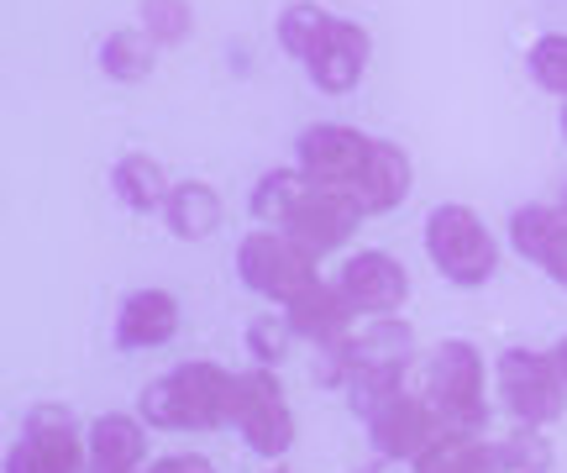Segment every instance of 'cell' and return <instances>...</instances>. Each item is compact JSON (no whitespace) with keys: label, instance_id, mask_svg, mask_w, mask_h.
Masks as SVG:
<instances>
[{"label":"cell","instance_id":"obj_25","mask_svg":"<svg viewBox=\"0 0 567 473\" xmlns=\"http://www.w3.org/2000/svg\"><path fill=\"white\" fill-rule=\"evenodd\" d=\"M499 463H505V473H551L557 453H551L542 426H520V432H509L499 442Z\"/></svg>","mask_w":567,"mask_h":473},{"label":"cell","instance_id":"obj_30","mask_svg":"<svg viewBox=\"0 0 567 473\" xmlns=\"http://www.w3.org/2000/svg\"><path fill=\"white\" fill-rule=\"evenodd\" d=\"M551 352H557V369H563V379H567V337H563V342H557Z\"/></svg>","mask_w":567,"mask_h":473},{"label":"cell","instance_id":"obj_14","mask_svg":"<svg viewBox=\"0 0 567 473\" xmlns=\"http://www.w3.org/2000/svg\"><path fill=\"white\" fill-rule=\"evenodd\" d=\"M509 247L536 264L557 289H567V210L563 206H520L509 216Z\"/></svg>","mask_w":567,"mask_h":473},{"label":"cell","instance_id":"obj_32","mask_svg":"<svg viewBox=\"0 0 567 473\" xmlns=\"http://www.w3.org/2000/svg\"><path fill=\"white\" fill-rule=\"evenodd\" d=\"M557 206H563V210H567V189H563V200H557Z\"/></svg>","mask_w":567,"mask_h":473},{"label":"cell","instance_id":"obj_29","mask_svg":"<svg viewBox=\"0 0 567 473\" xmlns=\"http://www.w3.org/2000/svg\"><path fill=\"white\" fill-rule=\"evenodd\" d=\"M142 473H216V469H210L200 453H168V457H158V463H147Z\"/></svg>","mask_w":567,"mask_h":473},{"label":"cell","instance_id":"obj_6","mask_svg":"<svg viewBox=\"0 0 567 473\" xmlns=\"http://www.w3.org/2000/svg\"><path fill=\"white\" fill-rule=\"evenodd\" d=\"M410 363H415V331L400 316H384V321H363L342 348H326L321 363H316V379L331 384V390H347V379L410 373Z\"/></svg>","mask_w":567,"mask_h":473},{"label":"cell","instance_id":"obj_15","mask_svg":"<svg viewBox=\"0 0 567 473\" xmlns=\"http://www.w3.org/2000/svg\"><path fill=\"white\" fill-rule=\"evenodd\" d=\"M410 185H415L410 153L400 143H389V137H373L363 174L352 179V200L363 206V216H389V210H400L405 206V195H410Z\"/></svg>","mask_w":567,"mask_h":473},{"label":"cell","instance_id":"obj_4","mask_svg":"<svg viewBox=\"0 0 567 473\" xmlns=\"http://www.w3.org/2000/svg\"><path fill=\"white\" fill-rule=\"evenodd\" d=\"M321 258H310L295 237H284L274 227L247 232L237 243V279H243L252 295H264L274 306H289L300 300L310 285H321Z\"/></svg>","mask_w":567,"mask_h":473},{"label":"cell","instance_id":"obj_24","mask_svg":"<svg viewBox=\"0 0 567 473\" xmlns=\"http://www.w3.org/2000/svg\"><path fill=\"white\" fill-rule=\"evenodd\" d=\"M305 189V174L300 168H268L258 189H252V216L264 222V227H279L284 210L295 206V195Z\"/></svg>","mask_w":567,"mask_h":473},{"label":"cell","instance_id":"obj_2","mask_svg":"<svg viewBox=\"0 0 567 473\" xmlns=\"http://www.w3.org/2000/svg\"><path fill=\"white\" fill-rule=\"evenodd\" d=\"M421 394L431 400V411L442 415L446 432H488V363L467 337H446L442 348L431 352Z\"/></svg>","mask_w":567,"mask_h":473},{"label":"cell","instance_id":"obj_1","mask_svg":"<svg viewBox=\"0 0 567 473\" xmlns=\"http://www.w3.org/2000/svg\"><path fill=\"white\" fill-rule=\"evenodd\" d=\"M231 390H237L231 369L210 358H189L142 390L137 415L153 432H221L231 426Z\"/></svg>","mask_w":567,"mask_h":473},{"label":"cell","instance_id":"obj_18","mask_svg":"<svg viewBox=\"0 0 567 473\" xmlns=\"http://www.w3.org/2000/svg\"><path fill=\"white\" fill-rule=\"evenodd\" d=\"M147 421L126 411H105L90 421V473H142L147 463Z\"/></svg>","mask_w":567,"mask_h":473},{"label":"cell","instance_id":"obj_8","mask_svg":"<svg viewBox=\"0 0 567 473\" xmlns=\"http://www.w3.org/2000/svg\"><path fill=\"white\" fill-rule=\"evenodd\" d=\"M90 436L69 405H38L21 421V436L6 453V473H84Z\"/></svg>","mask_w":567,"mask_h":473},{"label":"cell","instance_id":"obj_10","mask_svg":"<svg viewBox=\"0 0 567 473\" xmlns=\"http://www.w3.org/2000/svg\"><path fill=\"white\" fill-rule=\"evenodd\" d=\"M442 415L431 411V400L415 390H400L394 400H384L379 411L368 415V442L379 463H415L421 453H431L442 442Z\"/></svg>","mask_w":567,"mask_h":473},{"label":"cell","instance_id":"obj_13","mask_svg":"<svg viewBox=\"0 0 567 473\" xmlns=\"http://www.w3.org/2000/svg\"><path fill=\"white\" fill-rule=\"evenodd\" d=\"M368 53H373L368 27L337 17L326 27V38L316 42V53L305 59V74H310V84H316L321 95H347V90H358V80L368 74Z\"/></svg>","mask_w":567,"mask_h":473},{"label":"cell","instance_id":"obj_12","mask_svg":"<svg viewBox=\"0 0 567 473\" xmlns=\"http://www.w3.org/2000/svg\"><path fill=\"white\" fill-rule=\"evenodd\" d=\"M337 289H342L347 306L358 310L363 321H384V316H400V306L410 300V274L394 253L363 247V253H352L342 264Z\"/></svg>","mask_w":567,"mask_h":473},{"label":"cell","instance_id":"obj_26","mask_svg":"<svg viewBox=\"0 0 567 473\" xmlns=\"http://www.w3.org/2000/svg\"><path fill=\"white\" fill-rule=\"evenodd\" d=\"M289 342H295V327L284 321V310L247 321V348H252V363H258V369H279L284 358H289Z\"/></svg>","mask_w":567,"mask_h":473},{"label":"cell","instance_id":"obj_22","mask_svg":"<svg viewBox=\"0 0 567 473\" xmlns=\"http://www.w3.org/2000/svg\"><path fill=\"white\" fill-rule=\"evenodd\" d=\"M101 74L116 84H137L153 74V63H158V42L147 38L142 27H122V32H111L101 38Z\"/></svg>","mask_w":567,"mask_h":473},{"label":"cell","instance_id":"obj_21","mask_svg":"<svg viewBox=\"0 0 567 473\" xmlns=\"http://www.w3.org/2000/svg\"><path fill=\"white\" fill-rule=\"evenodd\" d=\"M415 473H505L499 463V442L467 432H442V442L410 463Z\"/></svg>","mask_w":567,"mask_h":473},{"label":"cell","instance_id":"obj_11","mask_svg":"<svg viewBox=\"0 0 567 473\" xmlns=\"http://www.w3.org/2000/svg\"><path fill=\"white\" fill-rule=\"evenodd\" d=\"M368 147L373 137L358 132L347 122H316L295 137V168H300L310 185H331V189H352V179L363 174Z\"/></svg>","mask_w":567,"mask_h":473},{"label":"cell","instance_id":"obj_5","mask_svg":"<svg viewBox=\"0 0 567 473\" xmlns=\"http://www.w3.org/2000/svg\"><path fill=\"white\" fill-rule=\"evenodd\" d=\"M494 384L515 426H551L567 411V379L557 369V352L536 348H505L494 363Z\"/></svg>","mask_w":567,"mask_h":473},{"label":"cell","instance_id":"obj_7","mask_svg":"<svg viewBox=\"0 0 567 473\" xmlns=\"http://www.w3.org/2000/svg\"><path fill=\"white\" fill-rule=\"evenodd\" d=\"M231 426L243 432L247 453H258L264 463H279L295 448V411L284 400V384L274 369H243L237 390H231Z\"/></svg>","mask_w":567,"mask_h":473},{"label":"cell","instance_id":"obj_9","mask_svg":"<svg viewBox=\"0 0 567 473\" xmlns=\"http://www.w3.org/2000/svg\"><path fill=\"white\" fill-rule=\"evenodd\" d=\"M363 227V206L352 200V189H331V185H310L295 195V206L284 210V222L274 232L295 237L310 258H326L337 247L352 243V232Z\"/></svg>","mask_w":567,"mask_h":473},{"label":"cell","instance_id":"obj_20","mask_svg":"<svg viewBox=\"0 0 567 473\" xmlns=\"http://www.w3.org/2000/svg\"><path fill=\"white\" fill-rule=\"evenodd\" d=\"M111 189H116V200H122L126 210H137V216L163 210L168 206V195H174L163 164L158 158H147V153H126V158H116V168H111Z\"/></svg>","mask_w":567,"mask_h":473},{"label":"cell","instance_id":"obj_17","mask_svg":"<svg viewBox=\"0 0 567 473\" xmlns=\"http://www.w3.org/2000/svg\"><path fill=\"white\" fill-rule=\"evenodd\" d=\"M179 337V300L168 289H132L116 310V348L122 352H147L168 348Z\"/></svg>","mask_w":567,"mask_h":473},{"label":"cell","instance_id":"obj_16","mask_svg":"<svg viewBox=\"0 0 567 473\" xmlns=\"http://www.w3.org/2000/svg\"><path fill=\"white\" fill-rule=\"evenodd\" d=\"M284 321H289V327H295V337H300V342H310V348H342L347 337H352V321H358V310L347 306V295L337 285H310L300 295V300H289V306H284Z\"/></svg>","mask_w":567,"mask_h":473},{"label":"cell","instance_id":"obj_23","mask_svg":"<svg viewBox=\"0 0 567 473\" xmlns=\"http://www.w3.org/2000/svg\"><path fill=\"white\" fill-rule=\"evenodd\" d=\"M331 11L326 6H316V0H289L279 11V21H274V38H279V48L289 53V59H310L316 53V42L326 38V27H331Z\"/></svg>","mask_w":567,"mask_h":473},{"label":"cell","instance_id":"obj_33","mask_svg":"<svg viewBox=\"0 0 567 473\" xmlns=\"http://www.w3.org/2000/svg\"><path fill=\"white\" fill-rule=\"evenodd\" d=\"M274 473H279V469H274Z\"/></svg>","mask_w":567,"mask_h":473},{"label":"cell","instance_id":"obj_19","mask_svg":"<svg viewBox=\"0 0 567 473\" xmlns=\"http://www.w3.org/2000/svg\"><path fill=\"white\" fill-rule=\"evenodd\" d=\"M221 222H226V206L205 179H184V185H174L168 206H163V227L174 232L179 243H200V237H210Z\"/></svg>","mask_w":567,"mask_h":473},{"label":"cell","instance_id":"obj_3","mask_svg":"<svg viewBox=\"0 0 567 473\" xmlns=\"http://www.w3.org/2000/svg\"><path fill=\"white\" fill-rule=\"evenodd\" d=\"M425 253H431L436 274L457 289H484L499 274V243H494V232L484 227L478 210L457 206V200H446V206H436L425 216Z\"/></svg>","mask_w":567,"mask_h":473},{"label":"cell","instance_id":"obj_31","mask_svg":"<svg viewBox=\"0 0 567 473\" xmlns=\"http://www.w3.org/2000/svg\"><path fill=\"white\" fill-rule=\"evenodd\" d=\"M563 137H567V105H563Z\"/></svg>","mask_w":567,"mask_h":473},{"label":"cell","instance_id":"obj_27","mask_svg":"<svg viewBox=\"0 0 567 473\" xmlns=\"http://www.w3.org/2000/svg\"><path fill=\"white\" fill-rule=\"evenodd\" d=\"M530 80L542 84L547 95H563L567 101V32H547V38L530 42Z\"/></svg>","mask_w":567,"mask_h":473},{"label":"cell","instance_id":"obj_28","mask_svg":"<svg viewBox=\"0 0 567 473\" xmlns=\"http://www.w3.org/2000/svg\"><path fill=\"white\" fill-rule=\"evenodd\" d=\"M189 27H195L189 0H142V32L158 42V48L184 42V38H189Z\"/></svg>","mask_w":567,"mask_h":473}]
</instances>
